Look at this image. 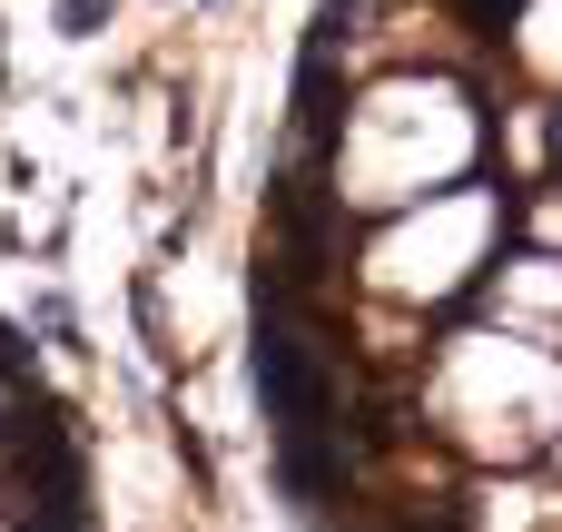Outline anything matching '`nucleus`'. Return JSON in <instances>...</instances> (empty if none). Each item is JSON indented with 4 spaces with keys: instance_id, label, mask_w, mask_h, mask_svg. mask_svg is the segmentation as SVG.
Segmentation results:
<instances>
[{
    "instance_id": "nucleus-1",
    "label": "nucleus",
    "mask_w": 562,
    "mask_h": 532,
    "mask_svg": "<svg viewBox=\"0 0 562 532\" xmlns=\"http://www.w3.org/2000/svg\"><path fill=\"white\" fill-rule=\"evenodd\" d=\"M257 395L286 434H326L336 425V365L316 346H296L286 326H257Z\"/></svg>"
},
{
    "instance_id": "nucleus-2",
    "label": "nucleus",
    "mask_w": 562,
    "mask_h": 532,
    "mask_svg": "<svg viewBox=\"0 0 562 532\" xmlns=\"http://www.w3.org/2000/svg\"><path fill=\"white\" fill-rule=\"evenodd\" d=\"M336 128H346V79H336V59H316V49H306V69H296V148H306V158H326V148H336Z\"/></svg>"
},
{
    "instance_id": "nucleus-3",
    "label": "nucleus",
    "mask_w": 562,
    "mask_h": 532,
    "mask_svg": "<svg viewBox=\"0 0 562 532\" xmlns=\"http://www.w3.org/2000/svg\"><path fill=\"white\" fill-rule=\"evenodd\" d=\"M277 484H286V494L316 513V494H326V484H346V434H336V425H326V434H286V454H277Z\"/></svg>"
},
{
    "instance_id": "nucleus-4",
    "label": "nucleus",
    "mask_w": 562,
    "mask_h": 532,
    "mask_svg": "<svg viewBox=\"0 0 562 532\" xmlns=\"http://www.w3.org/2000/svg\"><path fill=\"white\" fill-rule=\"evenodd\" d=\"M454 10H464V20H474L484 39H504V10H514V0H454Z\"/></svg>"
},
{
    "instance_id": "nucleus-5",
    "label": "nucleus",
    "mask_w": 562,
    "mask_h": 532,
    "mask_svg": "<svg viewBox=\"0 0 562 532\" xmlns=\"http://www.w3.org/2000/svg\"><path fill=\"white\" fill-rule=\"evenodd\" d=\"M59 20H69V30H89V20H99V0H59Z\"/></svg>"
}]
</instances>
